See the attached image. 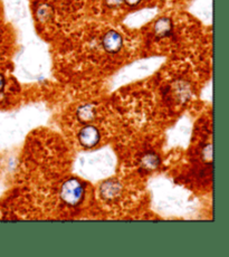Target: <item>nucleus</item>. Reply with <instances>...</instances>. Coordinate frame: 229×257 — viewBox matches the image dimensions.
Masks as SVG:
<instances>
[{
  "label": "nucleus",
  "instance_id": "5",
  "mask_svg": "<svg viewBox=\"0 0 229 257\" xmlns=\"http://www.w3.org/2000/svg\"><path fill=\"white\" fill-rule=\"evenodd\" d=\"M78 118L82 122H88L94 117V107L92 105H83L77 111Z\"/></svg>",
  "mask_w": 229,
  "mask_h": 257
},
{
  "label": "nucleus",
  "instance_id": "3",
  "mask_svg": "<svg viewBox=\"0 0 229 257\" xmlns=\"http://www.w3.org/2000/svg\"><path fill=\"white\" fill-rule=\"evenodd\" d=\"M102 45L107 53L116 54L120 52V49L123 46V38L118 32L109 31L104 35Z\"/></svg>",
  "mask_w": 229,
  "mask_h": 257
},
{
  "label": "nucleus",
  "instance_id": "10",
  "mask_svg": "<svg viewBox=\"0 0 229 257\" xmlns=\"http://www.w3.org/2000/svg\"><path fill=\"white\" fill-rule=\"evenodd\" d=\"M4 87H5V77L0 74V92L4 90Z\"/></svg>",
  "mask_w": 229,
  "mask_h": 257
},
{
  "label": "nucleus",
  "instance_id": "9",
  "mask_svg": "<svg viewBox=\"0 0 229 257\" xmlns=\"http://www.w3.org/2000/svg\"><path fill=\"white\" fill-rule=\"evenodd\" d=\"M141 2L142 0H124V3H126L128 6H130V7L137 6V5H139Z\"/></svg>",
  "mask_w": 229,
  "mask_h": 257
},
{
  "label": "nucleus",
  "instance_id": "2",
  "mask_svg": "<svg viewBox=\"0 0 229 257\" xmlns=\"http://www.w3.org/2000/svg\"><path fill=\"white\" fill-rule=\"evenodd\" d=\"M78 139L81 145L84 148H87V149H91V148L95 147L101 139V135L95 126L93 125H87L83 127L81 132L78 135Z\"/></svg>",
  "mask_w": 229,
  "mask_h": 257
},
{
  "label": "nucleus",
  "instance_id": "4",
  "mask_svg": "<svg viewBox=\"0 0 229 257\" xmlns=\"http://www.w3.org/2000/svg\"><path fill=\"white\" fill-rule=\"evenodd\" d=\"M172 22L170 18L162 17L158 19L156 25H154V34L158 38H164L171 35L172 33Z\"/></svg>",
  "mask_w": 229,
  "mask_h": 257
},
{
  "label": "nucleus",
  "instance_id": "1",
  "mask_svg": "<svg viewBox=\"0 0 229 257\" xmlns=\"http://www.w3.org/2000/svg\"><path fill=\"white\" fill-rule=\"evenodd\" d=\"M84 195V188L77 179H69L63 185L61 198L65 204L75 206L81 202Z\"/></svg>",
  "mask_w": 229,
  "mask_h": 257
},
{
  "label": "nucleus",
  "instance_id": "8",
  "mask_svg": "<svg viewBox=\"0 0 229 257\" xmlns=\"http://www.w3.org/2000/svg\"><path fill=\"white\" fill-rule=\"evenodd\" d=\"M123 3H124V0H105L106 6L111 7V8L120 7Z\"/></svg>",
  "mask_w": 229,
  "mask_h": 257
},
{
  "label": "nucleus",
  "instance_id": "7",
  "mask_svg": "<svg viewBox=\"0 0 229 257\" xmlns=\"http://www.w3.org/2000/svg\"><path fill=\"white\" fill-rule=\"evenodd\" d=\"M119 190H120V189H119V186L118 185L108 184L103 189V194H104V196H105V198L112 199V198H114V197L117 196Z\"/></svg>",
  "mask_w": 229,
  "mask_h": 257
},
{
  "label": "nucleus",
  "instance_id": "6",
  "mask_svg": "<svg viewBox=\"0 0 229 257\" xmlns=\"http://www.w3.org/2000/svg\"><path fill=\"white\" fill-rule=\"evenodd\" d=\"M142 164L146 169H154V168H157L159 165L158 157L156 155H152V153H150V155H147L143 158Z\"/></svg>",
  "mask_w": 229,
  "mask_h": 257
}]
</instances>
